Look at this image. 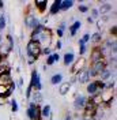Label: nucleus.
<instances>
[{
    "instance_id": "nucleus-1",
    "label": "nucleus",
    "mask_w": 117,
    "mask_h": 120,
    "mask_svg": "<svg viewBox=\"0 0 117 120\" xmlns=\"http://www.w3.org/2000/svg\"><path fill=\"white\" fill-rule=\"evenodd\" d=\"M30 40L38 42L41 48H48L52 42V30L45 27L42 31H31Z\"/></svg>"
},
{
    "instance_id": "nucleus-2",
    "label": "nucleus",
    "mask_w": 117,
    "mask_h": 120,
    "mask_svg": "<svg viewBox=\"0 0 117 120\" xmlns=\"http://www.w3.org/2000/svg\"><path fill=\"white\" fill-rule=\"evenodd\" d=\"M41 46L38 42L36 41H31L30 40L27 45H26V52H27V56H31V57H34V59H38L40 56H41Z\"/></svg>"
},
{
    "instance_id": "nucleus-3",
    "label": "nucleus",
    "mask_w": 117,
    "mask_h": 120,
    "mask_svg": "<svg viewBox=\"0 0 117 120\" xmlns=\"http://www.w3.org/2000/svg\"><path fill=\"white\" fill-rule=\"evenodd\" d=\"M26 115L29 120H41V106L33 102H29V108L26 109Z\"/></svg>"
},
{
    "instance_id": "nucleus-4",
    "label": "nucleus",
    "mask_w": 117,
    "mask_h": 120,
    "mask_svg": "<svg viewBox=\"0 0 117 120\" xmlns=\"http://www.w3.org/2000/svg\"><path fill=\"white\" fill-rule=\"evenodd\" d=\"M86 64H87V59H84V57H79L78 60H75L72 63V67H71V74L72 75H76L78 72H80L82 70H84L86 68Z\"/></svg>"
},
{
    "instance_id": "nucleus-5",
    "label": "nucleus",
    "mask_w": 117,
    "mask_h": 120,
    "mask_svg": "<svg viewBox=\"0 0 117 120\" xmlns=\"http://www.w3.org/2000/svg\"><path fill=\"white\" fill-rule=\"evenodd\" d=\"M88 98L84 96V94H76V97H75V100H73V108L76 109V111H83L84 109V106H86V104H87Z\"/></svg>"
},
{
    "instance_id": "nucleus-6",
    "label": "nucleus",
    "mask_w": 117,
    "mask_h": 120,
    "mask_svg": "<svg viewBox=\"0 0 117 120\" xmlns=\"http://www.w3.org/2000/svg\"><path fill=\"white\" fill-rule=\"evenodd\" d=\"M30 85L33 90H37V91H41L42 89V85H41V78H40V74L37 70H33L31 71V81H30Z\"/></svg>"
},
{
    "instance_id": "nucleus-7",
    "label": "nucleus",
    "mask_w": 117,
    "mask_h": 120,
    "mask_svg": "<svg viewBox=\"0 0 117 120\" xmlns=\"http://www.w3.org/2000/svg\"><path fill=\"white\" fill-rule=\"evenodd\" d=\"M40 23H41V22H40V19L37 18L36 15L27 14L26 16H25V26H26L29 30H33L34 27H37Z\"/></svg>"
},
{
    "instance_id": "nucleus-8",
    "label": "nucleus",
    "mask_w": 117,
    "mask_h": 120,
    "mask_svg": "<svg viewBox=\"0 0 117 120\" xmlns=\"http://www.w3.org/2000/svg\"><path fill=\"white\" fill-rule=\"evenodd\" d=\"M114 100V90H102L101 91V101L105 105H110Z\"/></svg>"
},
{
    "instance_id": "nucleus-9",
    "label": "nucleus",
    "mask_w": 117,
    "mask_h": 120,
    "mask_svg": "<svg viewBox=\"0 0 117 120\" xmlns=\"http://www.w3.org/2000/svg\"><path fill=\"white\" fill-rule=\"evenodd\" d=\"M99 60H103L101 48H99V46H94L93 51H91V53H90V61H91V64H94V63L99 61Z\"/></svg>"
},
{
    "instance_id": "nucleus-10",
    "label": "nucleus",
    "mask_w": 117,
    "mask_h": 120,
    "mask_svg": "<svg viewBox=\"0 0 117 120\" xmlns=\"http://www.w3.org/2000/svg\"><path fill=\"white\" fill-rule=\"evenodd\" d=\"M30 102H33V104H41L42 102V100H44V96H42V93L41 91H37V90H33L31 91V94H30Z\"/></svg>"
},
{
    "instance_id": "nucleus-11",
    "label": "nucleus",
    "mask_w": 117,
    "mask_h": 120,
    "mask_svg": "<svg viewBox=\"0 0 117 120\" xmlns=\"http://www.w3.org/2000/svg\"><path fill=\"white\" fill-rule=\"evenodd\" d=\"M75 78H76V82L82 83V85L87 83L88 81H90V78H88V72H87V68H84V70H82L80 72H78V74L75 75Z\"/></svg>"
},
{
    "instance_id": "nucleus-12",
    "label": "nucleus",
    "mask_w": 117,
    "mask_h": 120,
    "mask_svg": "<svg viewBox=\"0 0 117 120\" xmlns=\"http://www.w3.org/2000/svg\"><path fill=\"white\" fill-rule=\"evenodd\" d=\"M106 66H108V63H106V60L103 59V60H99V61L94 63V64H91V68L95 71V74L97 75H99L103 70L106 68Z\"/></svg>"
},
{
    "instance_id": "nucleus-13",
    "label": "nucleus",
    "mask_w": 117,
    "mask_h": 120,
    "mask_svg": "<svg viewBox=\"0 0 117 120\" xmlns=\"http://www.w3.org/2000/svg\"><path fill=\"white\" fill-rule=\"evenodd\" d=\"M112 75H116V71H113V70H110V68L106 67L101 74L98 75V76L101 78L99 81H102V82H108L109 79H112Z\"/></svg>"
},
{
    "instance_id": "nucleus-14",
    "label": "nucleus",
    "mask_w": 117,
    "mask_h": 120,
    "mask_svg": "<svg viewBox=\"0 0 117 120\" xmlns=\"http://www.w3.org/2000/svg\"><path fill=\"white\" fill-rule=\"evenodd\" d=\"M34 7H36V10H38V12L44 14L46 11V7H48V0H36Z\"/></svg>"
},
{
    "instance_id": "nucleus-15",
    "label": "nucleus",
    "mask_w": 117,
    "mask_h": 120,
    "mask_svg": "<svg viewBox=\"0 0 117 120\" xmlns=\"http://www.w3.org/2000/svg\"><path fill=\"white\" fill-rule=\"evenodd\" d=\"M12 82H14V81H12V78H11V74L0 75V85H1V86H7L8 89H10V86H11Z\"/></svg>"
},
{
    "instance_id": "nucleus-16",
    "label": "nucleus",
    "mask_w": 117,
    "mask_h": 120,
    "mask_svg": "<svg viewBox=\"0 0 117 120\" xmlns=\"http://www.w3.org/2000/svg\"><path fill=\"white\" fill-rule=\"evenodd\" d=\"M97 10H98V12H99V16H101V15H108L110 11H112V4H110V3H102Z\"/></svg>"
},
{
    "instance_id": "nucleus-17",
    "label": "nucleus",
    "mask_w": 117,
    "mask_h": 120,
    "mask_svg": "<svg viewBox=\"0 0 117 120\" xmlns=\"http://www.w3.org/2000/svg\"><path fill=\"white\" fill-rule=\"evenodd\" d=\"M63 59H64V66H72V63L75 61V55L72 51H69L63 56Z\"/></svg>"
},
{
    "instance_id": "nucleus-18",
    "label": "nucleus",
    "mask_w": 117,
    "mask_h": 120,
    "mask_svg": "<svg viewBox=\"0 0 117 120\" xmlns=\"http://www.w3.org/2000/svg\"><path fill=\"white\" fill-rule=\"evenodd\" d=\"M60 60V55L58 53H52V55H49L48 57H46V60H45V66H52V64H55L56 61H58Z\"/></svg>"
},
{
    "instance_id": "nucleus-19",
    "label": "nucleus",
    "mask_w": 117,
    "mask_h": 120,
    "mask_svg": "<svg viewBox=\"0 0 117 120\" xmlns=\"http://www.w3.org/2000/svg\"><path fill=\"white\" fill-rule=\"evenodd\" d=\"M52 116V108L49 104L41 106V119H46V117H51Z\"/></svg>"
},
{
    "instance_id": "nucleus-20",
    "label": "nucleus",
    "mask_w": 117,
    "mask_h": 120,
    "mask_svg": "<svg viewBox=\"0 0 117 120\" xmlns=\"http://www.w3.org/2000/svg\"><path fill=\"white\" fill-rule=\"evenodd\" d=\"M11 94H12V91L8 89L7 86H1L0 85V100H6V98L11 97Z\"/></svg>"
},
{
    "instance_id": "nucleus-21",
    "label": "nucleus",
    "mask_w": 117,
    "mask_h": 120,
    "mask_svg": "<svg viewBox=\"0 0 117 120\" xmlns=\"http://www.w3.org/2000/svg\"><path fill=\"white\" fill-rule=\"evenodd\" d=\"M60 3H61V0H55V1H53V4H52L51 8H49V14L56 15V14L60 12Z\"/></svg>"
},
{
    "instance_id": "nucleus-22",
    "label": "nucleus",
    "mask_w": 117,
    "mask_h": 120,
    "mask_svg": "<svg viewBox=\"0 0 117 120\" xmlns=\"http://www.w3.org/2000/svg\"><path fill=\"white\" fill-rule=\"evenodd\" d=\"M73 4H75L73 0H61V3H60V11H67V10H69V8L72 7Z\"/></svg>"
},
{
    "instance_id": "nucleus-23",
    "label": "nucleus",
    "mask_w": 117,
    "mask_h": 120,
    "mask_svg": "<svg viewBox=\"0 0 117 120\" xmlns=\"http://www.w3.org/2000/svg\"><path fill=\"white\" fill-rule=\"evenodd\" d=\"M80 27H82V22H80V21H75V22L69 26V34L73 37V36L76 34V31L80 29Z\"/></svg>"
},
{
    "instance_id": "nucleus-24",
    "label": "nucleus",
    "mask_w": 117,
    "mask_h": 120,
    "mask_svg": "<svg viewBox=\"0 0 117 120\" xmlns=\"http://www.w3.org/2000/svg\"><path fill=\"white\" fill-rule=\"evenodd\" d=\"M69 89H71V85L68 82H61L60 83V87H58V93L61 96H66L67 93L69 91Z\"/></svg>"
},
{
    "instance_id": "nucleus-25",
    "label": "nucleus",
    "mask_w": 117,
    "mask_h": 120,
    "mask_svg": "<svg viewBox=\"0 0 117 120\" xmlns=\"http://www.w3.org/2000/svg\"><path fill=\"white\" fill-rule=\"evenodd\" d=\"M61 82H63V74L57 72V74L52 75V78H51V83L52 85H60Z\"/></svg>"
},
{
    "instance_id": "nucleus-26",
    "label": "nucleus",
    "mask_w": 117,
    "mask_h": 120,
    "mask_svg": "<svg viewBox=\"0 0 117 120\" xmlns=\"http://www.w3.org/2000/svg\"><path fill=\"white\" fill-rule=\"evenodd\" d=\"M90 41H93L94 44H99V42L102 41V34H101V31H95L94 34L90 37Z\"/></svg>"
},
{
    "instance_id": "nucleus-27",
    "label": "nucleus",
    "mask_w": 117,
    "mask_h": 120,
    "mask_svg": "<svg viewBox=\"0 0 117 120\" xmlns=\"http://www.w3.org/2000/svg\"><path fill=\"white\" fill-rule=\"evenodd\" d=\"M6 29V15L0 12V31Z\"/></svg>"
},
{
    "instance_id": "nucleus-28",
    "label": "nucleus",
    "mask_w": 117,
    "mask_h": 120,
    "mask_svg": "<svg viewBox=\"0 0 117 120\" xmlns=\"http://www.w3.org/2000/svg\"><path fill=\"white\" fill-rule=\"evenodd\" d=\"M88 10H90V7H88V6H86V4H79V6H78V11H79V12H82V14H86Z\"/></svg>"
},
{
    "instance_id": "nucleus-29",
    "label": "nucleus",
    "mask_w": 117,
    "mask_h": 120,
    "mask_svg": "<svg viewBox=\"0 0 117 120\" xmlns=\"http://www.w3.org/2000/svg\"><path fill=\"white\" fill-rule=\"evenodd\" d=\"M86 51H87V45L79 41V55H80V56H82V55H84Z\"/></svg>"
},
{
    "instance_id": "nucleus-30",
    "label": "nucleus",
    "mask_w": 117,
    "mask_h": 120,
    "mask_svg": "<svg viewBox=\"0 0 117 120\" xmlns=\"http://www.w3.org/2000/svg\"><path fill=\"white\" fill-rule=\"evenodd\" d=\"M90 18H91L93 21L99 18V12H98V10H97V8H91V16H90Z\"/></svg>"
},
{
    "instance_id": "nucleus-31",
    "label": "nucleus",
    "mask_w": 117,
    "mask_h": 120,
    "mask_svg": "<svg viewBox=\"0 0 117 120\" xmlns=\"http://www.w3.org/2000/svg\"><path fill=\"white\" fill-rule=\"evenodd\" d=\"M41 55H45V56L52 55V48L51 46H48V48H42V49H41Z\"/></svg>"
},
{
    "instance_id": "nucleus-32",
    "label": "nucleus",
    "mask_w": 117,
    "mask_h": 120,
    "mask_svg": "<svg viewBox=\"0 0 117 120\" xmlns=\"http://www.w3.org/2000/svg\"><path fill=\"white\" fill-rule=\"evenodd\" d=\"M11 109H12V112H16L18 111V102H16V100H11Z\"/></svg>"
},
{
    "instance_id": "nucleus-33",
    "label": "nucleus",
    "mask_w": 117,
    "mask_h": 120,
    "mask_svg": "<svg viewBox=\"0 0 117 120\" xmlns=\"http://www.w3.org/2000/svg\"><path fill=\"white\" fill-rule=\"evenodd\" d=\"M79 41H80V42H83V44H87L88 41H90V34H88V33H86V34H84V36H83Z\"/></svg>"
},
{
    "instance_id": "nucleus-34",
    "label": "nucleus",
    "mask_w": 117,
    "mask_h": 120,
    "mask_svg": "<svg viewBox=\"0 0 117 120\" xmlns=\"http://www.w3.org/2000/svg\"><path fill=\"white\" fill-rule=\"evenodd\" d=\"M36 60H37V59L31 57V56H27V64H29V66H33V64L36 63Z\"/></svg>"
},
{
    "instance_id": "nucleus-35",
    "label": "nucleus",
    "mask_w": 117,
    "mask_h": 120,
    "mask_svg": "<svg viewBox=\"0 0 117 120\" xmlns=\"http://www.w3.org/2000/svg\"><path fill=\"white\" fill-rule=\"evenodd\" d=\"M116 33H117V26L116 25H113L112 29H110V34H113V37H116Z\"/></svg>"
},
{
    "instance_id": "nucleus-36",
    "label": "nucleus",
    "mask_w": 117,
    "mask_h": 120,
    "mask_svg": "<svg viewBox=\"0 0 117 120\" xmlns=\"http://www.w3.org/2000/svg\"><path fill=\"white\" fill-rule=\"evenodd\" d=\"M56 34H57L58 37H63V34H64V31H63V30H60L57 27V29H56Z\"/></svg>"
},
{
    "instance_id": "nucleus-37",
    "label": "nucleus",
    "mask_w": 117,
    "mask_h": 120,
    "mask_svg": "<svg viewBox=\"0 0 117 120\" xmlns=\"http://www.w3.org/2000/svg\"><path fill=\"white\" fill-rule=\"evenodd\" d=\"M18 86H19V89H22V86H23V78L22 76L18 79Z\"/></svg>"
},
{
    "instance_id": "nucleus-38",
    "label": "nucleus",
    "mask_w": 117,
    "mask_h": 120,
    "mask_svg": "<svg viewBox=\"0 0 117 120\" xmlns=\"http://www.w3.org/2000/svg\"><path fill=\"white\" fill-rule=\"evenodd\" d=\"M55 49H61V41H57V42H56V45H55Z\"/></svg>"
},
{
    "instance_id": "nucleus-39",
    "label": "nucleus",
    "mask_w": 117,
    "mask_h": 120,
    "mask_svg": "<svg viewBox=\"0 0 117 120\" xmlns=\"http://www.w3.org/2000/svg\"><path fill=\"white\" fill-rule=\"evenodd\" d=\"M58 29H60V30H63V31H64V30H66V22H61V23H60V26H58Z\"/></svg>"
},
{
    "instance_id": "nucleus-40",
    "label": "nucleus",
    "mask_w": 117,
    "mask_h": 120,
    "mask_svg": "<svg viewBox=\"0 0 117 120\" xmlns=\"http://www.w3.org/2000/svg\"><path fill=\"white\" fill-rule=\"evenodd\" d=\"M3 7H4V1H0V10H3Z\"/></svg>"
},
{
    "instance_id": "nucleus-41",
    "label": "nucleus",
    "mask_w": 117,
    "mask_h": 120,
    "mask_svg": "<svg viewBox=\"0 0 117 120\" xmlns=\"http://www.w3.org/2000/svg\"><path fill=\"white\" fill-rule=\"evenodd\" d=\"M4 41V38H3V36H1V33H0V45H1V42Z\"/></svg>"
},
{
    "instance_id": "nucleus-42",
    "label": "nucleus",
    "mask_w": 117,
    "mask_h": 120,
    "mask_svg": "<svg viewBox=\"0 0 117 120\" xmlns=\"http://www.w3.org/2000/svg\"><path fill=\"white\" fill-rule=\"evenodd\" d=\"M87 22H88V23H93V22H94V21H93V19H91V18L88 16V18H87Z\"/></svg>"
},
{
    "instance_id": "nucleus-43",
    "label": "nucleus",
    "mask_w": 117,
    "mask_h": 120,
    "mask_svg": "<svg viewBox=\"0 0 117 120\" xmlns=\"http://www.w3.org/2000/svg\"><path fill=\"white\" fill-rule=\"evenodd\" d=\"M3 60H4V59H3V57H1V55H0V63H1V61H3Z\"/></svg>"
},
{
    "instance_id": "nucleus-44",
    "label": "nucleus",
    "mask_w": 117,
    "mask_h": 120,
    "mask_svg": "<svg viewBox=\"0 0 117 120\" xmlns=\"http://www.w3.org/2000/svg\"><path fill=\"white\" fill-rule=\"evenodd\" d=\"M78 120H83V119H78Z\"/></svg>"
},
{
    "instance_id": "nucleus-45",
    "label": "nucleus",
    "mask_w": 117,
    "mask_h": 120,
    "mask_svg": "<svg viewBox=\"0 0 117 120\" xmlns=\"http://www.w3.org/2000/svg\"><path fill=\"white\" fill-rule=\"evenodd\" d=\"M41 120H42V119H41Z\"/></svg>"
},
{
    "instance_id": "nucleus-46",
    "label": "nucleus",
    "mask_w": 117,
    "mask_h": 120,
    "mask_svg": "<svg viewBox=\"0 0 117 120\" xmlns=\"http://www.w3.org/2000/svg\"><path fill=\"white\" fill-rule=\"evenodd\" d=\"M51 120H52V119H51Z\"/></svg>"
}]
</instances>
